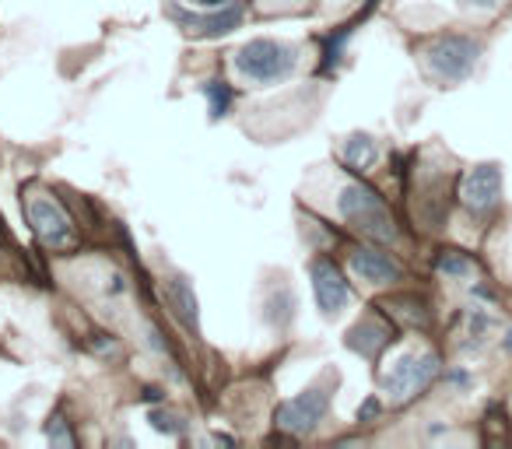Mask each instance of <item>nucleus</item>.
Returning <instances> with one entry per match:
<instances>
[{"label":"nucleus","instance_id":"1","mask_svg":"<svg viewBox=\"0 0 512 449\" xmlns=\"http://www.w3.org/2000/svg\"><path fill=\"white\" fill-rule=\"evenodd\" d=\"M337 211L348 225H355L358 232H365L376 243H393L397 239V225H393V214L386 207V200L379 197L372 186L365 183H348L337 197Z\"/></svg>","mask_w":512,"mask_h":449},{"label":"nucleus","instance_id":"2","mask_svg":"<svg viewBox=\"0 0 512 449\" xmlns=\"http://www.w3.org/2000/svg\"><path fill=\"white\" fill-rule=\"evenodd\" d=\"M299 67V50L278 39H249L235 53V71L253 85H278Z\"/></svg>","mask_w":512,"mask_h":449},{"label":"nucleus","instance_id":"3","mask_svg":"<svg viewBox=\"0 0 512 449\" xmlns=\"http://www.w3.org/2000/svg\"><path fill=\"white\" fill-rule=\"evenodd\" d=\"M25 214H29L32 236H36L46 250H71V246L78 243L67 211L46 190H32L29 197H25Z\"/></svg>","mask_w":512,"mask_h":449},{"label":"nucleus","instance_id":"4","mask_svg":"<svg viewBox=\"0 0 512 449\" xmlns=\"http://www.w3.org/2000/svg\"><path fill=\"white\" fill-rule=\"evenodd\" d=\"M477 57H481V43L470 36H439V39H432L425 50L428 71H432L435 78L449 81V85L467 81L477 67Z\"/></svg>","mask_w":512,"mask_h":449},{"label":"nucleus","instance_id":"5","mask_svg":"<svg viewBox=\"0 0 512 449\" xmlns=\"http://www.w3.org/2000/svg\"><path fill=\"white\" fill-rule=\"evenodd\" d=\"M439 372V358L435 355H400L383 376V390L393 404H407L414 400Z\"/></svg>","mask_w":512,"mask_h":449},{"label":"nucleus","instance_id":"6","mask_svg":"<svg viewBox=\"0 0 512 449\" xmlns=\"http://www.w3.org/2000/svg\"><path fill=\"white\" fill-rule=\"evenodd\" d=\"M327 411H330V393L323 390V386H309L299 397L285 400V404L278 407V428H285V432H292V435H309L327 418Z\"/></svg>","mask_w":512,"mask_h":449},{"label":"nucleus","instance_id":"7","mask_svg":"<svg viewBox=\"0 0 512 449\" xmlns=\"http://www.w3.org/2000/svg\"><path fill=\"white\" fill-rule=\"evenodd\" d=\"M460 200L470 214H488L502 200V169L495 162L474 165L460 183Z\"/></svg>","mask_w":512,"mask_h":449},{"label":"nucleus","instance_id":"8","mask_svg":"<svg viewBox=\"0 0 512 449\" xmlns=\"http://www.w3.org/2000/svg\"><path fill=\"white\" fill-rule=\"evenodd\" d=\"M172 18H176L179 29H186L190 36L218 39V36H228V32H235L242 25V4L239 0H232V4L207 11V15H190V11H183L176 4V8H172Z\"/></svg>","mask_w":512,"mask_h":449},{"label":"nucleus","instance_id":"9","mask_svg":"<svg viewBox=\"0 0 512 449\" xmlns=\"http://www.w3.org/2000/svg\"><path fill=\"white\" fill-rule=\"evenodd\" d=\"M309 274H313V292H316L320 309L327 316H337L351 302V288H348V281H344L341 267H337L334 260L320 257V260H313Z\"/></svg>","mask_w":512,"mask_h":449},{"label":"nucleus","instance_id":"10","mask_svg":"<svg viewBox=\"0 0 512 449\" xmlns=\"http://www.w3.org/2000/svg\"><path fill=\"white\" fill-rule=\"evenodd\" d=\"M351 267H355L358 278L369 281V285H390V281L400 278V267L379 250H355L351 253Z\"/></svg>","mask_w":512,"mask_h":449},{"label":"nucleus","instance_id":"11","mask_svg":"<svg viewBox=\"0 0 512 449\" xmlns=\"http://www.w3.org/2000/svg\"><path fill=\"white\" fill-rule=\"evenodd\" d=\"M165 302H169L172 309H176V316L186 323L190 330L200 327V306H197V295H193V285L183 278V274H176V278L165 281Z\"/></svg>","mask_w":512,"mask_h":449},{"label":"nucleus","instance_id":"12","mask_svg":"<svg viewBox=\"0 0 512 449\" xmlns=\"http://www.w3.org/2000/svg\"><path fill=\"white\" fill-rule=\"evenodd\" d=\"M390 341V330L386 327H379L376 320H365V323H358L355 330L348 334V348L351 351H358V355H365V358H372L376 355L383 344Z\"/></svg>","mask_w":512,"mask_h":449},{"label":"nucleus","instance_id":"13","mask_svg":"<svg viewBox=\"0 0 512 449\" xmlns=\"http://www.w3.org/2000/svg\"><path fill=\"white\" fill-rule=\"evenodd\" d=\"M376 158H379V144L372 141L369 134H351L348 141H344V162H348L351 169H358V172L372 169Z\"/></svg>","mask_w":512,"mask_h":449},{"label":"nucleus","instance_id":"14","mask_svg":"<svg viewBox=\"0 0 512 449\" xmlns=\"http://www.w3.org/2000/svg\"><path fill=\"white\" fill-rule=\"evenodd\" d=\"M435 271L442 274V278H453V281H470L477 274L474 260L467 257V253L460 250H446L439 253V260H435Z\"/></svg>","mask_w":512,"mask_h":449},{"label":"nucleus","instance_id":"15","mask_svg":"<svg viewBox=\"0 0 512 449\" xmlns=\"http://www.w3.org/2000/svg\"><path fill=\"white\" fill-rule=\"evenodd\" d=\"M204 99H207V109H211V120H221V116H228V109H232V88L225 85V81H204Z\"/></svg>","mask_w":512,"mask_h":449},{"label":"nucleus","instance_id":"16","mask_svg":"<svg viewBox=\"0 0 512 449\" xmlns=\"http://www.w3.org/2000/svg\"><path fill=\"white\" fill-rule=\"evenodd\" d=\"M148 418H151V425H155L158 432H165V435H183L186 432V418H183V414H176V411H165V407H162V411H151Z\"/></svg>","mask_w":512,"mask_h":449},{"label":"nucleus","instance_id":"17","mask_svg":"<svg viewBox=\"0 0 512 449\" xmlns=\"http://www.w3.org/2000/svg\"><path fill=\"white\" fill-rule=\"evenodd\" d=\"M46 439L53 442V446H74V435L67 432V421L60 418H50V425H46Z\"/></svg>","mask_w":512,"mask_h":449},{"label":"nucleus","instance_id":"18","mask_svg":"<svg viewBox=\"0 0 512 449\" xmlns=\"http://www.w3.org/2000/svg\"><path fill=\"white\" fill-rule=\"evenodd\" d=\"M379 414V400L372 397V400H365V407H358V421H369V418H376Z\"/></svg>","mask_w":512,"mask_h":449},{"label":"nucleus","instance_id":"19","mask_svg":"<svg viewBox=\"0 0 512 449\" xmlns=\"http://www.w3.org/2000/svg\"><path fill=\"white\" fill-rule=\"evenodd\" d=\"M197 8H204V11H214V8H225V4H232V0H193Z\"/></svg>","mask_w":512,"mask_h":449},{"label":"nucleus","instance_id":"20","mask_svg":"<svg viewBox=\"0 0 512 449\" xmlns=\"http://www.w3.org/2000/svg\"><path fill=\"white\" fill-rule=\"evenodd\" d=\"M467 4H470V8H495L498 0H467Z\"/></svg>","mask_w":512,"mask_h":449},{"label":"nucleus","instance_id":"21","mask_svg":"<svg viewBox=\"0 0 512 449\" xmlns=\"http://www.w3.org/2000/svg\"><path fill=\"white\" fill-rule=\"evenodd\" d=\"M281 4H299V0H281Z\"/></svg>","mask_w":512,"mask_h":449}]
</instances>
